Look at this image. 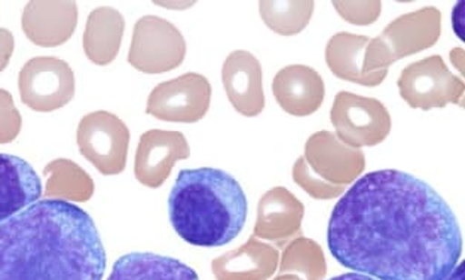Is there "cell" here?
Here are the masks:
<instances>
[{
	"label": "cell",
	"mask_w": 465,
	"mask_h": 280,
	"mask_svg": "<svg viewBox=\"0 0 465 280\" xmlns=\"http://www.w3.org/2000/svg\"><path fill=\"white\" fill-rule=\"evenodd\" d=\"M327 245L343 267L366 276L445 280L461 256L462 235L433 186L401 170H378L339 200Z\"/></svg>",
	"instance_id": "1"
},
{
	"label": "cell",
	"mask_w": 465,
	"mask_h": 280,
	"mask_svg": "<svg viewBox=\"0 0 465 280\" xmlns=\"http://www.w3.org/2000/svg\"><path fill=\"white\" fill-rule=\"evenodd\" d=\"M106 252L90 215L41 200L0 224V280H102Z\"/></svg>",
	"instance_id": "2"
},
{
	"label": "cell",
	"mask_w": 465,
	"mask_h": 280,
	"mask_svg": "<svg viewBox=\"0 0 465 280\" xmlns=\"http://www.w3.org/2000/svg\"><path fill=\"white\" fill-rule=\"evenodd\" d=\"M240 182L223 170H182L168 198L173 228L189 245L219 247L237 239L247 219Z\"/></svg>",
	"instance_id": "3"
},
{
	"label": "cell",
	"mask_w": 465,
	"mask_h": 280,
	"mask_svg": "<svg viewBox=\"0 0 465 280\" xmlns=\"http://www.w3.org/2000/svg\"><path fill=\"white\" fill-rule=\"evenodd\" d=\"M441 35V14L433 6L404 14L384 32L369 41L364 51L363 74L388 70L392 63L436 45Z\"/></svg>",
	"instance_id": "4"
},
{
	"label": "cell",
	"mask_w": 465,
	"mask_h": 280,
	"mask_svg": "<svg viewBox=\"0 0 465 280\" xmlns=\"http://www.w3.org/2000/svg\"><path fill=\"white\" fill-rule=\"evenodd\" d=\"M336 137L350 148L376 146L391 132V115L382 102L373 97L341 91L331 111Z\"/></svg>",
	"instance_id": "5"
},
{
	"label": "cell",
	"mask_w": 465,
	"mask_h": 280,
	"mask_svg": "<svg viewBox=\"0 0 465 280\" xmlns=\"http://www.w3.org/2000/svg\"><path fill=\"white\" fill-rule=\"evenodd\" d=\"M186 55V41L176 25L156 15L140 18L134 25L128 62L143 74L177 69Z\"/></svg>",
	"instance_id": "6"
},
{
	"label": "cell",
	"mask_w": 465,
	"mask_h": 280,
	"mask_svg": "<svg viewBox=\"0 0 465 280\" xmlns=\"http://www.w3.org/2000/svg\"><path fill=\"white\" fill-rule=\"evenodd\" d=\"M79 151L104 176L119 175L127 165L130 130L106 111L91 112L79 123Z\"/></svg>",
	"instance_id": "7"
},
{
	"label": "cell",
	"mask_w": 465,
	"mask_h": 280,
	"mask_svg": "<svg viewBox=\"0 0 465 280\" xmlns=\"http://www.w3.org/2000/svg\"><path fill=\"white\" fill-rule=\"evenodd\" d=\"M397 87L409 106L422 111L460 104L465 90L462 79L450 72L440 55H431L404 67Z\"/></svg>",
	"instance_id": "8"
},
{
	"label": "cell",
	"mask_w": 465,
	"mask_h": 280,
	"mask_svg": "<svg viewBox=\"0 0 465 280\" xmlns=\"http://www.w3.org/2000/svg\"><path fill=\"white\" fill-rule=\"evenodd\" d=\"M18 90L23 104L33 111H57L74 99V70L62 58H32L21 69Z\"/></svg>",
	"instance_id": "9"
},
{
	"label": "cell",
	"mask_w": 465,
	"mask_h": 280,
	"mask_svg": "<svg viewBox=\"0 0 465 280\" xmlns=\"http://www.w3.org/2000/svg\"><path fill=\"white\" fill-rule=\"evenodd\" d=\"M212 102V85L200 74L182 75L160 84L147 99L146 112L156 120L193 124L203 120Z\"/></svg>",
	"instance_id": "10"
},
{
	"label": "cell",
	"mask_w": 465,
	"mask_h": 280,
	"mask_svg": "<svg viewBox=\"0 0 465 280\" xmlns=\"http://www.w3.org/2000/svg\"><path fill=\"white\" fill-rule=\"evenodd\" d=\"M191 155L183 133L149 130L140 137L135 153V179L147 188H160L177 161Z\"/></svg>",
	"instance_id": "11"
},
{
	"label": "cell",
	"mask_w": 465,
	"mask_h": 280,
	"mask_svg": "<svg viewBox=\"0 0 465 280\" xmlns=\"http://www.w3.org/2000/svg\"><path fill=\"white\" fill-rule=\"evenodd\" d=\"M303 158L320 179L331 185L351 184L366 167V158L360 149L350 148L326 130L306 140Z\"/></svg>",
	"instance_id": "12"
},
{
	"label": "cell",
	"mask_w": 465,
	"mask_h": 280,
	"mask_svg": "<svg viewBox=\"0 0 465 280\" xmlns=\"http://www.w3.org/2000/svg\"><path fill=\"white\" fill-rule=\"evenodd\" d=\"M222 81L229 102L241 115H261L265 107L261 62L249 51L229 54L222 67Z\"/></svg>",
	"instance_id": "13"
},
{
	"label": "cell",
	"mask_w": 465,
	"mask_h": 280,
	"mask_svg": "<svg viewBox=\"0 0 465 280\" xmlns=\"http://www.w3.org/2000/svg\"><path fill=\"white\" fill-rule=\"evenodd\" d=\"M78 25V5L74 2L35 0L25 5L21 25L25 36L37 46L54 48L74 36Z\"/></svg>",
	"instance_id": "14"
},
{
	"label": "cell",
	"mask_w": 465,
	"mask_h": 280,
	"mask_svg": "<svg viewBox=\"0 0 465 280\" xmlns=\"http://www.w3.org/2000/svg\"><path fill=\"white\" fill-rule=\"evenodd\" d=\"M272 93L289 115L308 116L319 111L326 87L317 70L305 65H292L275 75Z\"/></svg>",
	"instance_id": "15"
},
{
	"label": "cell",
	"mask_w": 465,
	"mask_h": 280,
	"mask_svg": "<svg viewBox=\"0 0 465 280\" xmlns=\"http://www.w3.org/2000/svg\"><path fill=\"white\" fill-rule=\"evenodd\" d=\"M303 215V203L284 186H275L257 205L254 237L282 244L301 231Z\"/></svg>",
	"instance_id": "16"
},
{
	"label": "cell",
	"mask_w": 465,
	"mask_h": 280,
	"mask_svg": "<svg viewBox=\"0 0 465 280\" xmlns=\"http://www.w3.org/2000/svg\"><path fill=\"white\" fill-rule=\"evenodd\" d=\"M42 197L41 179L23 158L0 154V224Z\"/></svg>",
	"instance_id": "17"
},
{
	"label": "cell",
	"mask_w": 465,
	"mask_h": 280,
	"mask_svg": "<svg viewBox=\"0 0 465 280\" xmlns=\"http://www.w3.org/2000/svg\"><path fill=\"white\" fill-rule=\"evenodd\" d=\"M278 260L277 249L253 235L242 246L213 260L212 272L216 280H268L277 272Z\"/></svg>",
	"instance_id": "18"
},
{
	"label": "cell",
	"mask_w": 465,
	"mask_h": 280,
	"mask_svg": "<svg viewBox=\"0 0 465 280\" xmlns=\"http://www.w3.org/2000/svg\"><path fill=\"white\" fill-rule=\"evenodd\" d=\"M368 36L341 32L331 37L326 46V63L331 74L343 81L360 84L364 87H376L384 83L388 70H378L371 76L363 74L364 51Z\"/></svg>",
	"instance_id": "19"
},
{
	"label": "cell",
	"mask_w": 465,
	"mask_h": 280,
	"mask_svg": "<svg viewBox=\"0 0 465 280\" xmlns=\"http://www.w3.org/2000/svg\"><path fill=\"white\" fill-rule=\"evenodd\" d=\"M125 20L114 8H97L90 14L84 32V51L88 60L107 66L118 55L123 42Z\"/></svg>",
	"instance_id": "20"
},
{
	"label": "cell",
	"mask_w": 465,
	"mask_h": 280,
	"mask_svg": "<svg viewBox=\"0 0 465 280\" xmlns=\"http://www.w3.org/2000/svg\"><path fill=\"white\" fill-rule=\"evenodd\" d=\"M107 280H198V275L172 256L133 252L114 263Z\"/></svg>",
	"instance_id": "21"
},
{
	"label": "cell",
	"mask_w": 465,
	"mask_h": 280,
	"mask_svg": "<svg viewBox=\"0 0 465 280\" xmlns=\"http://www.w3.org/2000/svg\"><path fill=\"white\" fill-rule=\"evenodd\" d=\"M45 197L63 202L85 203L94 194V181L74 161L58 158L45 165Z\"/></svg>",
	"instance_id": "22"
},
{
	"label": "cell",
	"mask_w": 465,
	"mask_h": 280,
	"mask_svg": "<svg viewBox=\"0 0 465 280\" xmlns=\"http://www.w3.org/2000/svg\"><path fill=\"white\" fill-rule=\"evenodd\" d=\"M282 275H296L305 280H322L327 275V264L322 246L314 240L298 237L282 252Z\"/></svg>",
	"instance_id": "23"
},
{
	"label": "cell",
	"mask_w": 465,
	"mask_h": 280,
	"mask_svg": "<svg viewBox=\"0 0 465 280\" xmlns=\"http://www.w3.org/2000/svg\"><path fill=\"white\" fill-rule=\"evenodd\" d=\"M314 2H259L261 17L273 34L293 36L310 25Z\"/></svg>",
	"instance_id": "24"
},
{
	"label": "cell",
	"mask_w": 465,
	"mask_h": 280,
	"mask_svg": "<svg viewBox=\"0 0 465 280\" xmlns=\"http://www.w3.org/2000/svg\"><path fill=\"white\" fill-rule=\"evenodd\" d=\"M293 181L315 200H331L345 191V186L331 185L320 179L306 165L305 158L299 157L293 165Z\"/></svg>",
	"instance_id": "25"
},
{
	"label": "cell",
	"mask_w": 465,
	"mask_h": 280,
	"mask_svg": "<svg viewBox=\"0 0 465 280\" xmlns=\"http://www.w3.org/2000/svg\"><path fill=\"white\" fill-rule=\"evenodd\" d=\"M21 125L23 118L14 105L13 95L0 88V145L14 142L20 135Z\"/></svg>",
	"instance_id": "26"
},
{
	"label": "cell",
	"mask_w": 465,
	"mask_h": 280,
	"mask_svg": "<svg viewBox=\"0 0 465 280\" xmlns=\"http://www.w3.org/2000/svg\"><path fill=\"white\" fill-rule=\"evenodd\" d=\"M343 20L357 25H368L380 18L381 2H333Z\"/></svg>",
	"instance_id": "27"
},
{
	"label": "cell",
	"mask_w": 465,
	"mask_h": 280,
	"mask_svg": "<svg viewBox=\"0 0 465 280\" xmlns=\"http://www.w3.org/2000/svg\"><path fill=\"white\" fill-rule=\"evenodd\" d=\"M14 35L8 29H0V72H4L9 65V60L13 57Z\"/></svg>",
	"instance_id": "28"
},
{
	"label": "cell",
	"mask_w": 465,
	"mask_h": 280,
	"mask_svg": "<svg viewBox=\"0 0 465 280\" xmlns=\"http://www.w3.org/2000/svg\"><path fill=\"white\" fill-rule=\"evenodd\" d=\"M331 280H375L371 279V276H366V275H361V273H345V275H341V276L333 277Z\"/></svg>",
	"instance_id": "29"
},
{
	"label": "cell",
	"mask_w": 465,
	"mask_h": 280,
	"mask_svg": "<svg viewBox=\"0 0 465 280\" xmlns=\"http://www.w3.org/2000/svg\"><path fill=\"white\" fill-rule=\"evenodd\" d=\"M445 280H464V263L457 264V267L453 268L452 273Z\"/></svg>",
	"instance_id": "30"
},
{
	"label": "cell",
	"mask_w": 465,
	"mask_h": 280,
	"mask_svg": "<svg viewBox=\"0 0 465 280\" xmlns=\"http://www.w3.org/2000/svg\"><path fill=\"white\" fill-rule=\"evenodd\" d=\"M273 280H303L301 277L296 276V275H280V276L275 277Z\"/></svg>",
	"instance_id": "31"
}]
</instances>
